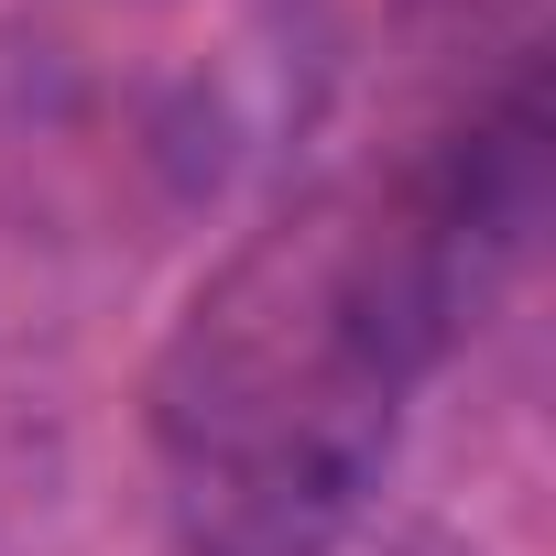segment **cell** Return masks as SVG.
<instances>
[{
    "instance_id": "1",
    "label": "cell",
    "mask_w": 556,
    "mask_h": 556,
    "mask_svg": "<svg viewBox=\"0 0 556 556\" xmlns=\"http://www.w3.org/2000/svg\"><path fill=\"white\" fill-rule=\"evenodd\" d=\"M545 207L534 66L404 153L285 197L153 350V469L186 556H328L382 491L415 393L523 262Z\"/></svg>"
}]
</instances>
